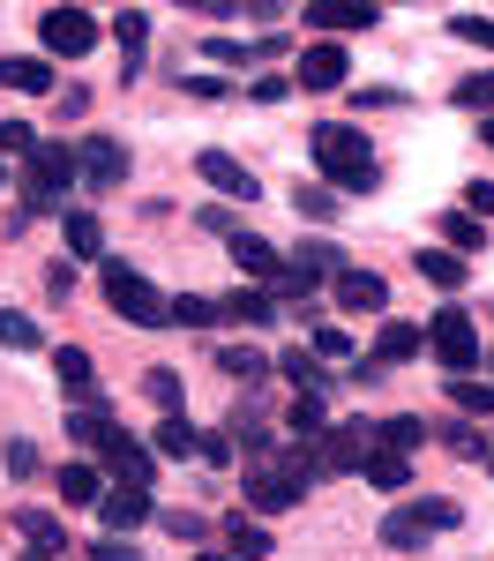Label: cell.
I'll return each mask as SVG.
<instances>
[{
	"label": "cell",
	"mask_w": 494,
	"mask_h": 561,
	"mask_svg": "<svg viewBox=\"0 0 494 561\" xmlns=\"http://www.w3.org/2000/svg\"><path fill=\"white\" fill-rule=\"evenodd\" d=\"M464 217L494 225V180H472V187H464Z\"/></svg>",
	"instance_id": "cell-49"
},
{
	"label": "cell",
	"mask_w": 494,
	"mask_h": 561,
	"mask_svg": "<svg viewBox=\"0 0 494 561\" xmlns=\"http://www.w3.org/2000/svg\"><path fill=\"white\" fill-rule=\"evenodd\" d=\"M375 457V427L367 420H337V427L314 434V472H359Z\"/></svg>",
	"instance_id": "cell-6"
},
{
	"label": "cell",
	"mask_w": 494,
	"mask_h": 561,
	"mask_svg": "<svg viewBox=\"0 0 494 561\" xmlns=\"http://www.w3.org/2000/svg\"><path fill=\"white\" fill-rule=\"evenodd\" d=\"M15 531L31 539V554H68V524L53 517V510H31V502H23V510H15Z\"/></svg>",
	"instance_id": "cell-17"
},
{
	"label": "cell",
	"mask_w": 494,
	"mask_h": 561,
	"mask_svg": "<svg viewBox=\"0 0 494 561\" xmlns=\"http://www.w3.org/2000/svg\"><path fill=\"white\" fill-rule=\"evenodd\" d=\"M195 173L210 180L218 195H232V203H255V173H248L232 150H203V158H195Z\"/></svg>",
	"instance_id": "cell-12"
},
{
	"label": "cell",
	"mask_w": 494,
	"mask_h": 561,
	"mask_svg": "<svg viewBox=\"0 0 494 561\" xmlns=\"http://www.w3.org/2000/svg\"><path fill=\"white\" fill-rule=\"evenodd\" d=\"M83 180V158H76V142H38L31 150V187H23V210H68V187Z\"/></svg>",
	"instance_id": "cell-4"
},
{
	"label": "cell",
	"mask_w": 494,
	"mask_h": 561,
	"mask_svg": "<svg viewBox=\"0 0 494 561\" xmlns=\"http://www.w3.org/2000/svg\"><path fill=\"white\" fill-rule=\"evenodd\" d=\"M0 83L23 90V98H45V90H53V60H38V53H15V60H0Z\"/></svg>",
	"instance_id": "cell-22"
},
{
	"label": "cell",
	"mask_w": 494,
	"mask_h": 561,
	"mask_svg": "<svg viewBox=\"0 0 494 561\" xmlns=\"http://www.w3.org/2000/svg\"><path fill=\"white\" fill-rule=\"evenodd\" d=\"M427 352L443 359L449 375H472V367L487 359V345H480V330H472V314H464V307H443V314H427Z\"/></svg>",
	"instance_id": "cell-5"
},
{
	"label": "cell",
	"mask_w": 494,
	"mask_h": 561,
	"mask_svg": "<svg viewBox=\"0 0 494 561\" xmlns=\"http://www.w3.org/2000/svg\"><path fill=\"white\" fill-rule=\"evenodd\" d=\"M420 352H427V322H382V337H375V359L382 367H404Z\"/></svg>",
	"instance_id": "cell-18"
},
{
	"label": "cell",
	"mask_w": 494,
	"mask_h": 561,
	"mask_svg": "<svg viewBox=\"0 0 494 561\" xmlns=\"http://www.w3.org/2000/svg\"><path fill=\"white\" fill-rule=\"evenodd\" d=\"M83 113H90V90L68 83V90H60V121H83Z\"/></svg>",
	"instance_id": "cell-54"
},
{
	"label": "cell",
	"mask_w": 494,
	"mask_h": 561,
	"mask_svg": "<svg viewBox=\"0 0 494 561\" xmlns=\"http://www.w3.org/2000/svg\"><path fill=\"white\" fill-rule=\"evenodd\" d=\"M277 359H263L255 345H218V375H232V382H263Z\"/></svg>",
	"instance_id": "cell-32"
},
{
	"label": "cell",
	"mask_w": 494,
	"mask_h": 561,
	"mask_svg": "<svg viewBox=\"0 0 494 561\" xmlns=\"http://www.w3.org/2000/svg\"><path fill=\"white\" fill-rule=\"evenodd\" d=\"M195 561H248V554H195Z\"/></svg>",
	"instance_id": "cell-58"
},
{
	"label": "cell",
	"mask_w": 494,
	"mask_h": 561,
	"mask_svg": "<svg viewBox=\"0 0 494 561\" xmlns=\"http://www.w3.org/2000/svg\"><path fill=\"white\" fill-rule=\"evenodd\" d=\"M38 472V449L31 442H8V479H31Z\"/></svg>",
	"instance_id": "cell-53"
},
{
	"label": "cell",
	"mask_w": 494,
	"mask_h": 561,
	"mask_svg": "<svg viewBox=\"0 0 494 561\" xmlns=\"http://www.w3.org/2000/svg\"><path fill=\"white\" fill-rule=\"evenodd\" d=\"M337 307H345V314H382V307H390V285H382L375 270H337Z\"/></svg>",
	"instance_id": "cell-16"
},
{
	"label": "cell",
	"mask_w": 494,
	"mask_h": 561,
	"mask_svg": "<svg viewBox=\"0 0 494 561\" xmlns=\"http://www.w3.org/2000/svg\"><path fill=\"white\" fill-rule=\"evenodd\" d=\"M277 375H285V382H300V397H322V389H330V367H322L308 345L277 352Z\"/></svg>",
	"instance_id": "cell-23"
},
{
	"label": "cell",
	"mask_w": 494,
	"mask_h": 561,
	"mask_svg": "<svg viewBox=\"0 0 494 561\" xmlns=\"http://www.w3.org/2000/svg\"><path fill=\"white\" fill-rule=\"evenodd\" d=\"M225 539H232V554H248V561L269 554V524H255L248 510H232V517H225Z\"/></svg>",
	"instance_id": "cell-31"
},
{
	"label": "cell",
	"mask_w": 494,
	"mask_h": 561,
	"mask_svg": "<svg viewBox=\"0 0 494 561\" xmlns=\"http://www.w3.org/2000/svg\"><path fill=\"white\" fill-rule=\"evenodd\" d=\"M480 142H487V150H494V121H487V128H480Z\"/></svg>",
	"instance_id": "cell-59"
},
{
	"label": "cell",
	"mask_w": 494,
	"mask_h": 561,
	"mask_svg": "<svg viewBox=\"0 0 494 561\" xmlns=\"http://www.w3.org/2000/svg\"><path fill=\"white\" fill-rule=\"evenodd\" d=\"M443 240H449V255H480V248H487V225H480V217H464V210H449L443 217Z\"/></svg>",
	"instance_id": "cell-33"
},
{
	"label": "cell",
	"mask_w": 494,
	"mask_h": 561,
	"mask_svg": "<svg viewBox=\"0 0 494 561\" xmlns=\"http://www.w3.org/2000/svg\"><path fill=\"white\" fill-rule=\"evenodd\" d=\"M345 76H353V60H345V45H308V53H300V76H292V83H308V90H337L345 83Z\"/></svg>",
	"instance_id": "cell-13"
},
{
	"label": "cell",
	"mask_w": 494,
	"mask_h": 561,
	"mask_svg": "<svg viewBox=\"0 0 494 561\" xmlns=\"http://www.w3.org/2000/svg\"><path fill=\"white\" fill-rule=\"evenodd\" d=\"M158 524L173 531L180 547H203V539H210V517H195V510H158Z\"/></svg>",
	"instance_id": "cell-42"
},
{
	"label": "cell",
	"mask_w": 494,
	"mask_h": 561,
	"mask_svg": "<svg viewBox=\"0 0 494 561\" xmlns=\"http://www.w3.org/2000/svg\"><path fill=\"white\" fill-rule=\"evenodd\" d=\"M53 375H60L68 412H105V382H97V367H90L83 345H53Z\"/></svg>",
	"instance_id": "cell-8"
},
{
	"label": "cell",
	"mask_w": 494,
	"mask_h": 561,
	"mask_svg": "<svg viewBox=\"0 0 494 561\" xmlns=\"http://www.w3.org/2000/svg\"><path fill=\"white\" fill-rule=\"evenodd\" d=\"M68 442L105 449V442H120V427H113V412H68Z\"/></svg>",
	"instance_id": "cell-34"
},
{
	"label": "cell",
	"mask_w": 494,
	"mask_h": 561,
	"mask_svg": "<svg viewBox=\"0 0 494 561\" xmlns=\"http://www.w3.org/2000/svg\"><path fill=\"white\" fill-rule=\"evenodd\" d=\"M218 322V300H203V293H173V330H210Z\"/></svg>",
	"instance_id": "cell-37"
},
{
	"label": "cell",
	"mask_w": 494,
	"mask_h": 561,
	"mask_svg": "<svg viewBox=\"0 0 494 561\" xmlns=\"http://www.w3.org/2000/svg\"><path fill=\"white\" fill-rule=\"evenodd\" d=\"M150 457H165V465H187V457H195V427H187L180 412H165V420H158V434H150Z\"/></svg>",
	"instance_id": "cell-27"
},
{
	"label": "cell",
	"mask_w": 494,
	"mask_h": 561,
	"mask_svg": "<svg viewBox=\"0 0 494 561\" xmlns=\"http://www.w3.org/2000/svg\"><path fill=\"white\" fill-rule=\"evenodd\" d=\"M105 307L128 314L135 330H173V300H165L142 270H128V262H105Z\"/></svg>",
	"instance_id": "cell-3"
},
{
	"label": "cell",
	"mask_w": 494,
	"mask_h": 561,
	"mask_svg": "<svg viewBox=\"0 0 494 561\" xmlns=\"http://www.w3.org/2000/svg\"><path fill=\"white\" fill-rule=\"evenodd\" d=\"M142 397H150L158 412H180V375L173 367H142Z\"/></svg>",
	"instance_id": "cell-39"
},
{
	"label": "cell",
	"mask_w": 494,
	"mask_h": 561,
	"mask_svg": "<svg viewBox=\"0 0 494 561\" xmlns=\"http://www.w3.org/2000/svg\"><path fill=\"white\" fill-rule=\"evenodd\" d=\"M292 210L308 217V225H330V217L345 210V203H337V187H330V180H314V187L300 180V187H292Z\"/></svg>",
	"instance_id": "cell-30"
},
{
	"label": "cell",
	"mask_w": 494,
	"mask_h": 561,
	"mask_svg": "<svg viewBox=\"0 0 494 561\" xmlns=\"http://www.w3.org/2000/svg\"><path fill=\"white\" fill-rule=\"evenodd\" d=\"M487 367H494V352H487Z\"/></svg>",
	"instance_id": "cell-60"
},
{
	"label": "cell",
	"mask_w": 494,
	"mask_h": 561,
	"mask_svg": "<svg viewBox=\"0 0 494 561\" xmlns=\"http://www.w3.org/2000/svg\"><path fill=\"white\" fill-rule=\"evenodd\" d=\"M113 45H120V68H128V83L142 76V45H150V15L142 8H120L113 15Z\"/></svg>",
	"instance_id": "cell-19"
},
{
	"label": "cell",
	"mask_w": 494,
	"mask_h": 561,
	"mask_svg": "<svg viewBox=\"0 0 494 561\" xmlns=\"http://www.w3.org/2000/svg\"><path fill=\"white\" fill-rule=\"evenodd\" d=\"M38 38L53 60H83L90 45H97V15L90 8H45L38 15Z\"/></svg>",
	"instance_id": "cell-7"
},
{
	"label": "cell",
	"mask_w": 494,
	"mask_h": 561,
	"mask_svg": "<svg viewBox=\"0 0 494 561\" xmlns=\"http://www.w3.org/2000/svg\"><path fill=\"white\" fill-rule=\"evenodd\" d=\"M449 31H457L464 45H487V53H494V23H487V15H449Z\"/></svg>",
	"instance_id": "cell-48"
},
{
	"label": "cell",
	"mask_w": 494,
	"mask_h": 561,
	"mask_svg": "<svg viewBox=\"0 0 494 561\" xmlns=\"http://www.w3.org/2000/svg\"><path fill=\"white\" fill-rule=\"evenodd\" d=\"M285 262H292L300 277H337V270H345V248H337V240H300Z\"/></svg>",
	"instance_id": "cell-28"
},
{
	"label": "cell",
	"mask_w": 494,
	"mask_h": 561,
	"mask_svg": "<svg viewBox=\"0 0 494 561\" xmlns=\"http://www.w3.org/2000/svg\"><path fill=\"white\" fill-rule=\"evenodd\" d=\"M367 105H412V98H404V90H367L359 83V113H367Z\"/></svg>",
	"instance_id": "cell-55"
},
{
	"label": "cell",
	"mask_w": 494,
	"mask_h": 561,
	"mask_svg": "<svg viewBox=\"0 0 494 561\" xmlns=\"http://www.w3.org/2000/svg\"><path fill=\"white\" fill-rule=\"evenodd\" d=\"M195 457H203L210 472H225V465H232V434H195Z\"/></svg>",
	"instance_id": "cell-47"
},
{
	"label": "cell",
	"mask_w": 494,
	"mask_h": 561,
	"mask_svg": "<svg viewBox=\"0 0 494 561\" xmlns=\"http://www.w3.org/2000/svg\"><path fill=\"white\" fill-rule=\"evenodd\" d=\"M0 345H8V352H38V345H45V330L31 322V314H15V307H0Z\"/></svg>",
	"instance_id": "cell-36"
},
{
	"label": "cell",
	"mask_w": 494,
	"mask_h": 561,
	"mask_svg": "<svg viewBox=\"0 0 494 561\" xmlns=\"http://www.w3.org/2000/svg\"><path fill=\"white\" fill-rule=\"evenodd\" d=\"M76 158H83V180L97 187V195L128 180V142H113V135H90V142L76 150Z\"/></svg>",
	"instance_id": "cell-10"
},
{
	"label": "cell",
	"mask_w": 494,
	"mask_h": 561,
	"mask_svg": "<svg viewBox=\"0 0 494 561\" xmlns=\"http://www.w3.org/2000/svg\"><path fill=\"white\" fill-rule=\"evenodd\" d=\"M210 60H225V68H232V60H248V45H240V38H210Z\"/></svg>",
	"instance_id": "cell-57"
},
{
	"label": "cell",
	"mask_w": 494,
	"mask_h": 561,
	"mask_svg": "<svg viewBox=\"0 0 494 561\" xmlns=\"http://www.w3.org/2000/svg\"><path fill=\"white\" fill-rule=\"evenodd\" d=\"M285 427L300 434V442H314V434L330 427V412H322V397H292V412H285Z\"/></svg>",
	"instance_id": "cell-40"
},
{
	"label": "cell",
	"mask_w": 494,
	"mask_h": 561,
	"mask_svg": "<svg viewBox=\"0 0 494 561\" xmlns=\"http://www.w3.org/2000/svg\"><path fill=\"white\" fill-rule=\"evenodd\" d=\"M412 270H420L427 285H443V293H464V277H472V262L449 255V248H420V255H412Z\"/></svg>",
	"instance_id": "cell-20"
},
{
	"label": "cell",
	"mask_w": 494,
	"mask_h": 561,
	"mask_svg": "<svg viewBox=\"0 0 494 561\" xmlns=\"http://www.w3.org/2000/svg\"><path fill=\"white\" fill-rule=\"evenodd\" d=\"M404 517L420 524V531H457V524H464V510H457V502H435V494H427V502H404Z\"/></svg>",
	"instance_id": "cell-35"
},
{
	"label": "cell",
	"mask_w": 494,
	"mask_h": 561,
	"mask_svg": "<svg viewBox=\"0 0 494 561\" xmlns=\"http://www.w3.org/2000/svg\"><path fill=\"white\" fill-rule=\"evenodd\" d=\"M300 23H322V31H375L382 8H375V0H308Z\"/></svg>",
	"instance_id": "cell-11"
},
{
	"label": "cell",
	"mask_w": 494,
	"mask_h": 561,
	"mask_svg": "<svg viewBox=\"0 0 494 561\" xmlns=\"http://www.w3.org/2000/svg\"><path fill=\"white\" fill-rule=\"evenodd\" d=\"M382 375H390V367H382V359L367 352V359H353V375H345V382H382Z\"/></svg>",
	"instance_id": "cell-56"
},
{
	"label": "cell",
	"mask_w": 494,
	"mask_h": 561,
	"mask_svg": "<svg viewBox=\"0 0 494 561\" xmlns=\"http://www.w3.org/2000/svg\"><path fill=\"white\" fill-rule=\"evenodd\" d=\"M382 547H398V554H420V547H427V531L404 517V510H390V517H382Z\"/></svg>",
	"instance_id": "cell-41"
},
{
	"label": "cell",
	"mask_w": 494,
	"mask_h": 561,
	"mask_svg": "<svg viewBox=\"0 0 494 561\" xmlns=\"http://www.w3.org/2000/svg\"><path fill=\"white\" fill-rule=\"evenodd\" d=\"M0 180H8V173H0Z\"/></svg>",
	"instance_id": "cell-61"
},
{
	"label": "cell",
	"mask_w": 494,
	"mask_h": 561,
	"mask_svg": "<svg viewBox=\"0 0 494 561\" xmlns=\"http://www.w3.org/2000/svg\"><path fill=\"white\" fill-rule=\"evenodd\" d=\"M60 502L68 510H97L105 502V472L97 465H60Z\"/></svg>",
	"instance_id": "cell-24"
},
{
	"label": "cell",
	"mask_w": 494,
	"mask_h": 561,
	"mask_svg": "<svg viewBox=\"0 0 494 561\" xmlns=\"http://www.w3.org/2000/svg\"><path fill=\"white\" fill-rule=\"evenodd\" d=\"M150 517H158L150 486H105V502H97V524H105L113 539H135V531H142Z\"/></svg>",
	"instance_id": "cell-9"
},
{
	"label": "cell",
	"mask_w": 494,
	"mask_h": 561,
	"mask_svg": "<svg viewBox=\"0 0 494 561\" xmlns=\"http://www.w3.org/2000/svg\"><path fill=\"white\" fill-rule=\"evenodd\" d=\"M269 314H277V307H269L263 285H240V293H225V300H218V322H240V330H263Z\"/></svg>",
	"instance_id": "cell-21"
},
{
	"label": "cell",
	"mask_w": 494,
	"mask_h": 561,
	"mask_svg": "<svg viewBox=\"0 0 494 561\" xmlns=\"http://www.w3.org/2000/svg\"><path fill=\"white\" fill-rule=\"evenodd\" d=\"M314 359H353V337H345L337 322H322V330H314Z\"/></svg>",
	"instance_id": "cell-46"
},
{
	"label": "cell",
	"mask_w": 494,
	"mask_h": 561,
	"mask_svg": "<svg viewBox=\"0 0 494 561\" xmlns=\"http://www.w3.org/2000/svg\"><path fill=\"white\" fill-rule=\"evenodd\" d=\"M449 105H464V113H487V121H494V68H487V76H464V83L449 90Z\"/></svg>",
	"instance_id": "cell-38"
},
{
	"label": "cell",
	"mask_w": 494,
	"mask_h": 561,
	"mask_svg": "<svg viewBox=\"0 0 494 561\" xmlns=\"http://www.w3.org/2000/svg\"><path fill=\"white\" fill-rule=\"evenodd\" d=\"M97 457H105V472L120 479V486H150V479H158V457H150L142 442H128V434H120V442H105Z\"/></svg>",
	"instance_id": "cell-14"
},
{
	"label": "cell",
	"mask_w": 494,
	"mask_h": 561,
	"mask_svg": "<svg viewBox=\"0 0 494 561\" xmlns=\"http://www.w3.org/2000/svg\"><path fill=\"white\" fill-rule=\"evenodd\" d=\"M314 449L308 442H277L269 457H255L248 465V502L263 510V517H285V510H300L308 502V486H314Z\"/></svg>",
	"instance_id": "cell-1"
},
{
	"label": "cell",
	"mask_w": 494,
	"mask_h": 561,
	"mask_svg": "<svg viewBox=\"0 0 494 561\" xmlns=\"http://www.w3.org/2000/svg\"><path fill=\"white\" fill-rule=\"evenodd\" d=\"M195 225H203V232H218V240H232V232H240V217L225 210V203H210V210L195 217Z\"/></svg>",
	"instance_id": "cell-51"
},
{
	"label": "cell",
	"mask_w": 494,
	"mask_h": 561,
	"mask_svg": "<svg viewBox=\"0 0 494 561\" xmlns=\"http://www.w3.org/2000/svg\"><path fill=\"white\" fill-rule=\"evenodd\" d=\"M31 150H38V135L23 121H0V158H31Z\"/></svg>",
	"instance_id": "cell-45"
},
{
	"label": "cell",
	"mask_w": 494,
	"mask_h": 561,
	"mask_svg": "<svg viewBox=\"0 0 494 561\" xmlns=\"http://www.w3.org/2000/svg\"><path fill=\"white\" fill-rule=\"evenodd\" d=\"M232 262H240V277H255V285H277V277H285V255L269 248L263 232H232Z\"/></svg>",
	"instance_id": "cell-15"
},
{
	"label": "cell",
	"mask_w": 494,
	"mask_h": 561,
	"mask_svg": "<svg viewBox=\"0 0 494 561\" xmlns=\"http://www.w3.org/2000/svg\"><path fill=\"white\" fill-rule=\"evenodd\" d=\"M443 442H449V457H464V465H480V457H487V434H480V427H464V420H449Z\"/></svg>",
	"instance_id": "cell-43"
},
{
	"label": "cell",
	"mask_w": 494,
	"mask_h": 561,
	"mask_svg": "<svg viewBox=\"0 0 494 561\" xmlns=\"http://www.w3.org/2000/svg\"><path fill=\"white\" fill-rule=\"evenodd\" d=\"M83 561H142V554H135V539H113V531H105V539H97Z\"/></svg>",
	"instance_id": "cell-50"
},
{
	"label": "cell",
	"mask_w": 494,
	"mask_h": 561,
	"mask_svg": "<svg viewBox=\"0 0 494 561\" xmlns=\"http://www.w3.org/2000/svg\"><path fill=\"white\" fill-rule=\"evenodd\" d=\"M420 442H427V420H420V412H398V420L375 427V449H398V457H412Z\"/></svg>",
	"instance_id": "cell-29"
},
{
	"label": "cell",
	"mask_w": 494,
	"mask_h": 561,
	"mask_svg": "<svg viewBox=\"0 0 494 561\" xmlns=\"http://www.w3.org/2000/svg\"><path fill=\"white\" fill-rule=\"evenodd\" d=\"M60 232H68V255L105 262V225H97L90 210H60Z\"/></svg>",
	"instance_id": "cell-25"
},
{
	"label": "cell",
	"mask_w": 494,
	"mask_h": 561,
	"mask_svg": "<svg viewBox=\"0 0 494 561\" xmlns=\"http://www.w3.org/2000/svg\"><path fill=\"white\" fill-rule=\"evenodd\" d=\"M449 397H457L464 412H487V420H494V382H472V375H457V382H449Z\"/></svg>",
	"instance_id": "cell-44"
},
{
	"label": "cell",
	"mask_w": 494,
	"mask_h": 561,
	"mask_svg": "<svg viewBox=\"0 0 494 561\" xmlns=\"http://www.w3.org/2000/svg\"><path fill=\"white\" fill-rule=\"evenodd\" d=\"M248 98H255V105H285L292 83H285V76H263V83H248Z\"/></svg>",
	"instance_id": "cell-52"
},
{
	"label": "cell",
	"mask_w": 494,
	"mask_h": 561,
	"mask_svg": "<svg viewBox=\"0 0 494 561\" xmlns=\"http://www.w3.org/2000/svg\"><path fill=\"white\" fill-rule=\"evenodd\" d=\"M359 472H367V486H375V494H404V486H412V457H398V449H375Z\"/></svg>",
	"instance_id": "cell-26"
},
{
	"label": "cell",
	"mask_w": 494,
	"mask_h": 561,
	"mask_svg": "<svg viewBox=\"0 0 494 561\" xmlns=\"http://www.w3.org/2000/svg\"><path fill=\"white\" fill-rule=\"evenodd\" d=\"M308 150H314V165L330 173L337 195H375V187H382V165H375V150H367V135H359L353 121L308 128Z\"/></svg>",
	"instance_id": "cell-2"
}]
</instances>
